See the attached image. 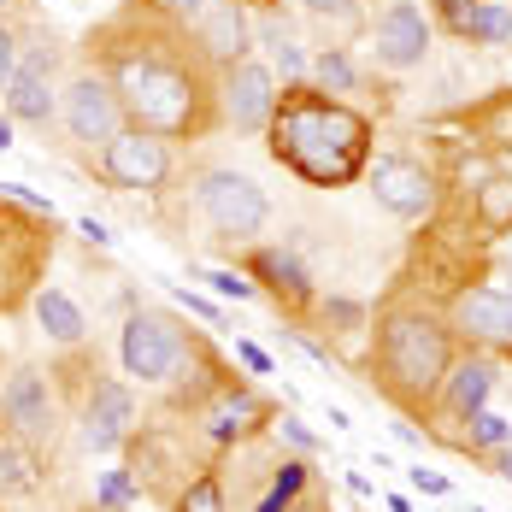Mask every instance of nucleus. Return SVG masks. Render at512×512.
I'll list each match as a JSON object with an SVG mask.
<instances>
[{
  "label": "nucleus",
  "mask_w": 512,
  "mask_h": 512,
  "mask_svg": "<svg viewBox=\"0 0 512 512\" xmlns=\"http://www.w3.org/2000/svg\"><path fill=\"white\" fill-rule=\"evenodd\" d=\"M424 53H430V18H424L412 0H389V6L377 12V59L395 65V71H407Z\"/></svg>",
  "instance_id": "8"
},
{
  "label": "nucleus",
  "mask_w": 512,
  "mask_h": 512,
  "mask_svg": "<svg viewBox=\"0 0 512 512\" xmlns=\"http://www.w3.org/2000/svg\"><path fill=\"white\" fill-rule=\"evenodd\" d=\"M101 154H106L112 183H124V189H159V183H165V171H171L165 136H154V130H118Z\"/></svg>",
  "instance_id": "7"
},
{
  "label": "nucleus",
  "mask_w": 512,
  "mask_h": 512,
  "mask_svg": "<svg viewBox=\"0 0 512 512\" xmlns=\"http://www.w3.org/2000/svg\"><path fill=\"white\" fill-rule=\"evenodd\" d=\"M201 48L212 53V59H224V65L248 59V12H242V0L206 6L201 12Z\"/></svg>",
  "instance_id": "15"
},
{
  "label": "nucleus",
  "mask_w": 512,
  "mask_h": 512,
  "mask_svg": "<svg viewBox=\"0 0 512 512\" xmlns=\"http://www.w3.org/2000/svg\"><path fill=\"white\" fill-rule=\"evenodd\" d=\"M12 71H18V42H12V30H0V95H6Z\"/></svg>",
  "instance_id": "23"
},
{
  "label": "nucleus",
  "mask_w": 512,
  "mask_h": 512,
  "mask_svg": "<svg viewBox=\"0 0 512 512\" xmlns=\"http://www.w3.org/2000/svg\"><path fill=\"white\" fill-rule=\"evenodd\" d=\"M377 359H383V383L401 395V401H430L448 371H454V342L436 318L424 312H395L377 336Z\"/></svg>",
  "instance_id": "2"
},
{
  "label": "nucleus",
  "mask_w": 512,
  "mask_h": 512,
  "mask_svg": "<svg viewBox=\"0 0 512 512\" xmlns=\"http://www.w3.org/2000/svg\"><path fill=\"white\" fill-rule=\"evenodd\" d=\"M206 283H212V289H218V295H230V301H248V295H254V289H248V283H242V277H230V271H212V277H206Z\"/></svg>",
  "instance_id": "24"
},
{
  "label": "nucleus",
  "mask_w": 512,
  "mask_h": 512,
  "mask_svg": "<svg viewBox=\"0 0 512 512\" xmlns=\"http://www.w3.org/2000/svg\"><path fill=\"white\" fill-rule=\"evenodd\" d=\"M112 89H118L124 112L136 118V130L171 136V130H189V118H195V83L165 59H130Z\"/></svg>",
  "instance_id": "3"
},
{
  "label": "nucleus",
  "mask_w": 512,
  "mask_h": 512,
  "mask_svg": "<svg viewBox=\"0 0 512 512\" xmlns=\"http://www.w3.org/2000/svg\"><path fill=\"white\" fill-rule=\"evenodd\" d=\"M195 206L218 236H259V224H265V189L242 171H206Z\"/></svg>",
  "instance_id": "5"
},
{
  "label": "nucleus",
  "mask_w": 512,
  "mask_h": 512,
  "mask_svg": "<svg viewBox=\"0 0 512 512\" xmlns=\"http://www.w3.org/2000/svg\"><path fill=\"white\" fill-rule=\"evenodd\" d=\"M242 6H271V0H242Z\"/></svg>",
  "instance_id": "31"
},
{
  "label": "nucleus",
  "mask_w": 512,
  "mask_h": 512,
  "mask_svg": "<svg viewBox=\"0 0 512 512\" xmlns=\"http://www.w3.org/2000/svg\"><path fill=\"white\" fill-rule=\"evenodd\" d=\"M6 112L24 118V124H48V112H53V53L48 48L18 59V71L6 83Z\"/></svg>",
  "instance_id": "12"
},
{
  "label": "nucleus",
  "mask_w": 512,
  "mask_h": 512,
  "mask_svg": "<svg viewBox=\"0 0 512 512\" xmlns=\"http://www.w3.org/2000/svg\"><path fill=\"white\" fill-rule=\"evenodd\" d=\"M471 424H477V442H489V448H495V442H507V424H501L495 412H477Z\"/></svg>",
  "instance_id": "25"
},
{
  "label": "nucleus",
  "mask_w": 512,
  "mask_h": 512,
  "mask_svg": "<svg viewBox=\"0 0 512 512\" xmlns=\"http://www.w3.org/2000/svg\"><path fill=\"white\" fill-rule=\"evenodd\" d=\"M371 195L389 206L395 218H418V212H430L436 201V183H430V171L424 165H412V159H377L371 165Z\"/></svg>",
  "instance_id": "10"
},
{
  "label": "nucleus",
  "mask_w": 512,
  "mask_h": 512,
  "mask_svg": "<svg viewBox=\"0 0 512 512\" xmlns=\"http://www.w3.org/2000/svg\"><path fill=\"white\" fill-rule=\"evenodd\" d=\"M454 30L471 42H512V6L507 0H448Z\"/></svg>",
  "instance_id": "16"
},
{
  "label": "nucleus",
  "mask_w": 512,
  "mask_h": 512,
  "mask_svg": "<svg viewBox=\"0 0 512 512\" xmlns=\"http://www.w3.org/2000/svg\"><path fill=\"white\" fill-rule=\"evenodd\" d=\"M118 354H124V371H130V377H142V383H171V377L183 371V359H189V342H183V330H177L171 318L136 312V318L124 324Z\"/></svg>",
  "instance_id": "4"
},
{
  "label": "nucleus",
  "mask_w": 512,
  "mask_h": 512,
  "mask_svg": "<svg viewBox=\"0 0 512 512\" xmlns=\"http://www.w3.org/2000/svg\"><path fill=\"white\" fill-rule=\"evenodd\" d=\"M454 318L477 342H512V295L507 289H465L460 301H454Z\"/></svg>",
  "instance_id": "14"
},
{
  "label": "nucleus",
  "mask_w": 512,
  "mask_h": 512,
  "mask_svg": "<svg viewBox=\"0 0 512 512\" xmlns=\"http://www.w3.org/2000/svg\"><path fill=\"white\" fill-rule=\"evenodd\" d=\"M6 142H12V124H6V118H0V148H6Z\"/></svg>",
  "instance_id": "30"
},
{
  "label": "nucleus",
  "mask_w": 512,
  "mask_h": 512,
  "mask_svg": "<svg viewBox=\"0 0 512 512\" xmlns=\"http://www.w3.org/2000/svg\"><path fill=\"white\" fill-rule=\"evenodd\" d=\"M130 389L124 383H95V395H89V407H83V448H118L124 442V430H130Z\"/></svg>",
  "instance_id": "13"
},
{
  "label": "nucleus",
  "mask_w": 512,
  "mask_h": 512,
  "mask_svg": "<svg viewBox=\"0 0 512 512\" xmlns=\"http://www.w3.org/2000/svg\"><path fill=\"white\" fill-rule=\"evenodd\" d=\"M318 18H342V24H354V0H307Z\"/></svg>",
  "instance_id": "26"
},
{
  "label": "nucleus",
  "mask_w": 512,
  "mask_h": 512,
  "mask_svg": "<svg viewBox=\"0 0 512 512\" xmlns=\"http://www.w3.org/2000/svg\"><path fill=\"white\" fill-rule=\"evenodd\" d=\"M224 112L236 118V130H265L271 112H277V95H271V71L254 65V59H236L230 77H224Z\"/></svg>",
  "instance_id": "11"
},
{
  "label": "nucleus",
  "mask_w": 512,
  "mask_h": 512,
  "mask_svg": "<svg viewBox=\"0 0 512 512\" xmlns=\"http://www.w3.org/2000/svg\"><path fill=\"white\" fill-rule=\"evenodd\" d=\"M365 142H371V124L359 112H348L342 101H324V95H307V89H295L271 112V154L312 183L359 177Z\"/></svg>",
  "instance_id": "1"
},
{
  "label": "nucleus",
  "mask_w": 512,
  "mask_h": 512,
  "mask_svg": "<svg viewBox=\"0 0 512 512\" xmlns=\"http://www.w3.org/2000/svg\"><path fill=\"white\" fill-rule=\"evenodd\" d=\"M412 483H418L424 495H448V477H436V471H424V465L412 471Z\"/></svg>",
  "instance_id": "27"
},
{
  "label": "nucleus",
  "mask_w": 512,
  "mask_h": 512,
  "mask_svg": "<svg viewBox=\"0 0 512 512\" xmlns=\"http://www.w3.org/2000/svg\"><path fill=\"white\" fill-rule=\"evenodd\" d=\"M65 124L83 148H106L118 130H124V101L106 77H77L65 89Z\"/></svg>",
  "instance_id": "6"
},
{
  "label": "nucleus",
  "mask_w": 512,
  "mask_h": 512,
  "mask_svg": "<svg viewBox=\"0 0 512 512\" xmlns=\"http://www.w3.org/2000/svg\"><path fill=\"white\" fill-rule=\"evenodd\" d=\"M259 271H265V277H277V289H289V295H307V271H301L295 259L265 254V259H259Z\"/></svg>",
  "instance_id": "21"
},
{
  "label": "nucleus",
  "mask_w": 512,
  "mask_h": 512,
  "mask_svg": "<svg viewBox=\"0 0 512 512\" xmlns=\"http://www.w3.org/2000/svg\"><path fill=\"white\" fill-rule=\"evenodd\" d=\"M177 512H224V489H218V477H212V471H201V477L183 489Z\"/></svg>",
  "instance_id": "19"
},
{
  "label": "nucleus",
  "mask_w": 512,
  "mask_h": 512,
  "mask_svg": "<svg viewBox=\"0 0 512 512\" xmlns=\"http://www.w3.org/2000/svg\"><path fill=\"white\" fill-rule=\"evenodd\" d=\"M0 412H6V424H12L24 442L53 436V389H48V377H42V371H12L6 389H0Z\"/></svg>",
  "instance_id": "9"
},
{
  "label": "nucleus",
  "mask_w": 512,
  "mask_h": 512,
  "mask_svg": "<svg viewBox=\"0 0 512 512\" xmlns=\"http://www.w3.org/2000/svg\"><path fill=\"white\" fill-rule=\"evenodd\" d=\"M495 465H501V477L512 483V448H501V454H495Z\"/></svg>",
  "instance_id": "28"
},
{
  "label": "nucleus",
  "mask_w": 512,
  "mask_h": 512,
  "mask_svg": "<svg viewBox=\"0 0 512 512\" xmlns=\"http://www.w3.org/2000/svg\"><path fill=\"white\" fill-rule=\"evenodd\" d=\"M312 71H318V83H324V89H336V95H342V89H354V65H348L336 48L318 53V59H312Z\"/></svg>",
  "instance_id": "20"
},
{
  "label": "nucleus",
  "mask_w": 512,
  "mask_h": 512,
  "mask_svg": "<svg viewBox=\"0 0 512 512\" xmlns=\"http://www.w3.org/2000/svg\"><path fill=\"white\" fill-rule=\"evenodd\" d=\"M36 324L48 330L53 342H65V348H71V342H83V330H89V324H83V312H77V301H71V295H59V289H42V295H36Z\"/></svg>",
  "instance_id": "18"
},
{
  "label": "nucleus",
  "mask_w": 512,
  "mask_h": 512,
  "mask_svg": "<svg viewBox=\"0 0 512 512\" xmlns=\"http://www.w3.org/2000/svg\"><path fill=\"white\" fill-rule=\"evenodd\" d=\"M265 42H271V53H277V65H283L289 77L301 71V48H295V36H289L283 24H271V30H265Z\"/></svg>",
  "instance_id": "22"
},
{
  "label": "nucleus",
  "mask_w": 512,
  "mask_h": 512,
  "mask_svg": "<svg viewBox=\"0 0 512 512\" xmlns=\"http://www.w3.org/2000/svg\"><path fill=\"white\" fill-rule=\"evenodd\" d=\"M489 389H495V365H489V359H465V365L448 371V407L465 412V418H471V412H483Z\"/></svg>",
  "instance_id": "17"
},
{
  "label": "nucleus",
  "mask_w": 512,
  "mask_h": 512,
  "mask_svg": "<svg viewBox=\"0 0 512 512\" xmlns=\"http://www.w3.org/2000/svg\"><path fill=\"white\" fill-rule=\"evenodd\" d=\"M171 6H183V12H201L206 0H171Z\"/></svg>",
  "instance_id": "29"
}]
</instances>
